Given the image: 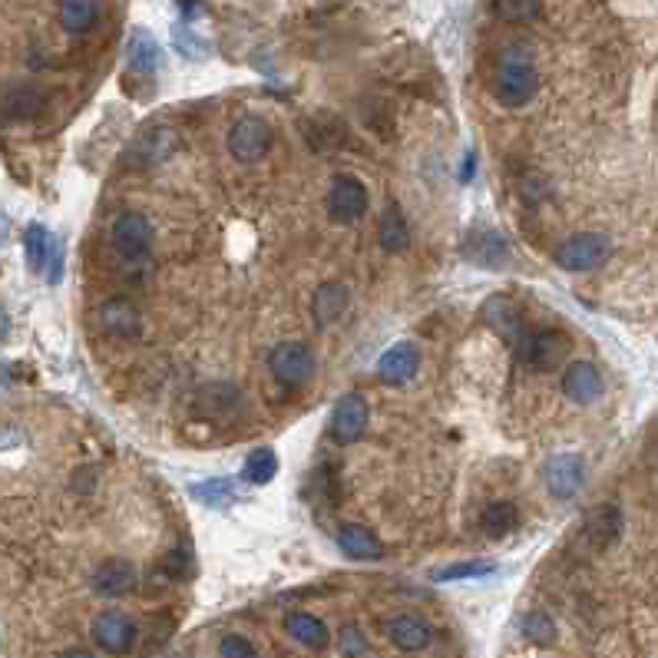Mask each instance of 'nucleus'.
<instances>
[{
  "instance_id": "1",
  "label": "nucleus",
  "mask_w": 658,
  "mask_h": 658,
  "mask_svg": "<svg viewBox=\"0 0 658 658\" xmlns=\"http://www.w3.org/2000/svg\"><path fill=\"white\" fill-rule=\"evenodd\" d=\"M490 90L496 96V103L513 106V110H516V106H526L536 96L539 73H536V67H533L530 60L510 57V60H503L500 67H496L493 80H490Z\"/></svg>"
},
{
  "instance_id": "2",
  "label": "nucleus",
  "mask_w": 658,
  "mask_h": 658,
  "mask_svg": "<svg viewBox=\"0 0 658 658\" xmlns=\"http://www.w3.org/2000/svg\"><path fill=\"white\" fill-rule=\"evenodd\" d=\"M612 252V242L609 235L602 232H576L569 235V239L556 248V265L563 268V272H592V268H599L602 262L609 258Z\"/></svg>"
},
{
  "instance_id": "3",
  "label": "nucleus",
  "mask_w": 658,
  "mask_h": 658,
  "mask_svg": "<svg viewBox=\"0 0 658 658\" xmlns=\"http://www.w3.org/2000/svg\"><path fill=\"white\" fill-rule=\"evenodd\" d=\"M272 143H275V133L262 116H242V120L232 123L229 136H225L229 153L245 166L262 163V159L268 156V149H272Z\"/></svg>"
},
{
  "instance_id": "4",
  "label": "nucleus",
  "mask_w": 658,
  "mask_h": 658,
  "mask_svg": "<svg viewBox=\"0 0 658 658\" xmlns=\"http://www.w3.org/2000/svg\"><path fill=\"white\" fill-rule=\"evenodd\" d=\"M268 371L282 387H305L315 374V351L305 341H282L268 354Z\"/></svg>"
},
{
  "instance_id": "5",
  "label": "nucleus",
  "mask_w": 658,
  "mask_h": 658,
  "mask_svg": "<svg viewBox=\"0 0 658 658\" xmlns=\"http://www.w3.org/2000/svg\"><path fill=\"white\" fill-rule=\"evenodd\" d=\"M153 222L146 219L143 212H120L110 225V242L116 248V255L126 258V262H139V258H146V252L153 248Z\"/></svg>"
},
{
  "instance_id": "6",
  "label": "nucleus",
  "mask_w": 658,
  "mask_h": 658,
  "mask_svg": "<svg viewBox=\"0 0 658 658\" xmlns=\"http://www.w3.org/2000/svg\"><path fill=\"white\" fill-rule=\"evenodd\" d=\"M368 424H371V404L368 397L358 394V391H348L344 397H338L331 411V424H328V437L334 444H354L368 434Z\"/></svg>"
},
{
  "instance_id": "7",
  "label": "nucleus",
  "mask_w": 658,
  "mask_h": 658,
  "mask_svg": "<svg viewBox=\"0 0 658 658\" xmlns=\"http://www.w3.org/2000/svg\"><path fill=\"white\" fill-rule=\"evenodd\" d=\"M573 351V338L563 331H533L520 341V358L530 364L533 371H556L559 364Z\"/></svg>"
},
{
  "instance_id": "8",
  "label": "nucleus",
  "mask_w": 658,
  "mask_h": 658,
  "mask_svg": "<svg viewBox=\"0 0 658 658\" xmlns=\"http://www.w3.org/2000/svg\"><path fill=\"white\" fill-rule=\"evenodd\" d=\"M93 325L100 334H106V338L129 341L143 328V318H139V308L133 301L113 295V298H103L100 305L93 308Z\"/></svg>"
},
{
  "instance_id": "9",
  "label": "nucleus",
  "mask_w": 658,
  "mask_h": 658,
  "mask_svg": "<svg viewBox=\"0 0 658 658\" xmlns=\"http://www.w3.org/2000/svg\"><path fill=\"white\" fill-rule=\"evenodd\" d=\"M90 639L96 642V649L110 655H126L136 645V622L120 609H106L93 619Z\"/></svg>"
},
{
  "instance_id": "10",
  "label": "nucleus",
  "mask_w": 658,
  "mask_h": 658,
  "mask_svg": "<svg viewBox=\"0 0 658 658\" xmlns=\"http://www.w3.org/2000/svg\"><path fill=\"white\" fill-rule=\"evenodd\" d=\"M543 483L556 500H573L586 483V460L579 453H559L549 457L543 467Z\"/></svg>"
},
{
  "instance_id": "11",
  "label": "nucleus",
  "mask_w": 658,
  "mask_h": 658,
  "mask_svg": "<svg viewBox=\"0 0 658 658\" xmlns=\"http://www.w3.org/2000/svg\"><path fill=\"white\" fill-rule=\"evenodd\" d=\"M301 136L305 143L315 149V153H341L348 146V123L334 113H315V116H301Z\"/></svg>"
},
{
  "instance_id": "12",
  "label": "nucleus",
  "mask_w": 658,
  "mask_h": 658,
  "mask_svg": "<svg viewBox=\"0 0 658 658\" xmlns=\"http://www.w3.org/2000/svg\"><path fill=\"white\" fill-rule=\"evenodd\" d=\"M371 209V196L364 189L361 179L354 176H338L328 189V212L338 222H358L364 212Z\"/></svg>"
},
{
  "instance_id": "13",
  "label": "nucleus",
  "mask_w": 658,
  "mask_h": 658,
  "mask_svg": "<svg viewBox=\"0 0 658 658\" xmlns=\"http://www.w3.org/2000/svg\"><path fill=\"white\" fill-rule=\"evenodd\" d=\"M182 136L172 126H146L133 143H129V163L136 166H156L169 159L179 149Z\"/></svg>"
},
{
  "instance_id": "14",
  "label": "nucleus",
  "mask_w": 658,
  "mask_h": 658,
  "mask_svg": "<svg viewBox=\"0 0 658 658\" xmlns=\"http://www.w3.org/2000/svg\"><path fill=\"white\" fill-rule=\"evenodd\" d=\"M136 579H139V573H136V566L129 563V559H123V556H110V559H103L100 566L93 569V592L96 596H103V599H120V596H126V592H133L136 589Z\"/></svg>"
},
{
  "instance_id": "15",
  "label": "nucleus",
  "mask_w": 658,
  "mask_h": 658,
  "mask_svg": "<svg viewBox=\"0 0 658 658\" xmlns=\"http://www.w3.org/2000/svg\"><path fill=\"white\" fill-rule=\"evenodd\" d=\"M606 384H602V374L592 361H569L563 371V394L579 407L596 404Z\"/></svg>"
},
{
  "instance_id": "16",
  "label": "nucleus",
  "mask_w": 658,
  "mask_h": 658,
  "mask_svg": "<svg viewBox=\"0 0 658 658\" xmlns=\"http://www.w3.org/2000/svg\"><path fill=\"white\" fill-rule=\"evenodd\" d=\"M384 635L401 652H424L430 639H434L430 625L420 616H414V612H397V616L384 619Z\"/></svg>"
},
{
  "instance_id": "17",
  "label": "nucleus",
  "mask_w": 658,
  "mask_h": 658,
  "mask_svg": "<svg viewBox=\"0 0 658 658\" xmlns=\"http://www.w3.org/2000/svg\"><path fill=\"white\" fill-rule=\"evenodd\" d=\"M483 321L493 334H500L503 341H516L520 344L526 338V321H523V311L513 305L506 295H493L483 301Z\"/></svg>"
},
{
  "instance_id": "18",
  "label": "nucleus",
  "mask_w": 658,
  "mask_h": 658,
  "mask_svg": "<svg viewBox=\"0 0 658 658\" xmlns=\"http://www.w3.org/2000/svg\"><path fill=\"white\" fill-rule=\"evenodd\" d=\"M417 371H420V348L414 341L391 344V348L381 354V361H377V374H381L387 384H397V387L414 381Z\"/></svg>"
},
{
  "instance_id": "19",
  "label": "nucleus",
  "mask_w": 658,
  "mask_h": 658,
  "mask_svg": "<svg viewBox=\"0 0 658 658\" xmlns=\"http://www.w3.org/2000/svg\"><path fill=\"white\" fill-rule=\"evenodd\" d=\"M192 407H196V414L206 417V420L232 417V414H239V407H242V391L235 384H225V381L202 384L196 397H192Z\"/></svg>"
},
{
  "instance_id": "20",
  "label": "nucleus",
  "mask_w": 658,
  "mask_h": 658,
  "mask_svg": "<svg viewBox=\"0 0 658 658\" xmlns=\"http://www.w3.org/2000/svg\"><path fill=\"white\" fill-rule=\"evenodd\" d=\"M126 63L136 77H153V73L163 67V47L159 40L149 34L146 27H136L126 40Z\"/></svg>"
},
{
  "instance_id": "21",
  "label": "nucleus",
  "mask_w": 658,
  "mask_h": 658,
  "mask_svg": "<svg viewBox=\"0 0 658 658\" xmlns=\"http://www.w3.org/2000/svg\"><path fill=\"white\" fill-rule=\"evenodd\" d=\"M582 533H586L592 549H609L622 536V510L616 503L592 506L589 516H586V526H582Z\"/></svg>"
},
{
  "instance_id": "22",
  "label": "nucleus",
  "mask_w": 658,
  "mask_h": 658,
  "mask_svg": "<svg viewBox=\"0 0 658 658\" xmlns=\"http://www.w3.org/2000/svg\"><path fill=\"white\" fill-rule=\"evenodd\" d=\"M351 305V288L344 282H321V288L311 298V315L321 328L334 325V321L344 318V311Z\"/></svg>"
},
{
  "instance_id": "23",
  "label": "nucleus",
  "mask_w": 658,
  "mask_h": 658,
  "mask_svg": "<svg viewBox=\"0 0 658 658\" xmlns=\"http://www.w3.org/2000/svg\"><path fill=\"white\" fill-rule=\"evenodd\" d=\"M467 255L483 268H503L510 262V242L496 229H477L467 242Z\"/></svg>"
},
{
  "instance_id": "24",
  "label": "nucleus",
  "mask_w": 658,
  "mask_h": 658,
  "mask_svg": "<svg viewBox=\"0 0 658 658\" xmlns=\"http://www.w3.org/2000/svg\"><path fill=\"white\" fill-rule=\"evenodd\" d=\"M338 546L344 556L351 559H361V563H371V559H381L384 556V546L368 526H358V523H344L338 530Z\"/></svg>"
},
{
  "instance_id": "25",
  "label": "nucleus",
  "mask_w": 658,
  "mask_h": 658,
  "mask_svg": "<svg viewBox=\"0 0 658 658\" xmlns=\"http://www.w3.org/2000/svg\"><path fill=\"white\" fill-rule=\"evenodd\" d=\"M100 20V4L96 0H60V27L73 37L90 34Z\"/></svg>"
},
{
  "instance_id": "26",
  "label": "nucleus",
  "mask_w": 658,
  "mask_h": 658,
  "mask_svg": "<svg viewBox=\"0 0 658 658\" xmlns=\"http://www.w3.org/2000/svg\"><path fill=\"white\" fill-rule=\"evenodd\" d=\"M377 242H381L384 252H391V255L404 252L407 242H411V235H407V219H404V212L397 202H391V206L381 212V219H377Z\"/></svg>"
},
{
  "instance_id": "27",
  "label": "nucleus",
  "mask_w": 658,
  "mask_h": 658,
  "mask_svg": "<svg viewBox=\"0 0 658 658\" xmlns=\"http://www.w3.org/2000/svg\"><path fill=\"white\" fill-rule=\"evenodd\" d=\"M285 632L305 649H325L328 645V625L311 612H291L285 619Z\"/></svg>"
},
{
  "instance_id": "28",
  "label": "nucleus",
  "mask_w": 658,
  "mask_h": 658,
  "mask_svg": "<svg viewBox=\"0 0 658 658\" xmlns=\"http://www.w3.org/2000/svg\"><path fill=\"white\" fill-rule=\"evenodd\" d=\"M516 523H520V513H516V506L510 500H493L480 516V530L487 539L510 536L516 530Z\"/></svg>"
},
{
  "instance_id": "29",
  "label": "nucleus",
  "mask_w": 658,
  "mask_h": 658,
  "mask_svg": "<svg viewBox=\"0 0 658 658\" xmlns=\"http://www.w3.org/2000/svg\"><path fill=\"white\" fill-rule=\"evenodd\" d=\"M239 487H235V480L229 477H212V480H202V483H192L189 493L196 496L199 503L206 506H215V510H222V506H229L239 500V493H235Z\"/></svg>"
},
{
  "instance_id": "30",
  "label": "nucleus",
  "mask_w": 658,
  "mask_h": 658,
  "mask_svg": "<svg viewBox=\"0 0 658 658\" xmlns=\"http://www.w3.org/2000/svg\"><path fill=\"white\" fill-rule=\"evenodd\" d=\"M275 473H278V457H275L272 447H255L245 457L242 477L252 483V487H265V483H272Z\"/></svg>"
},
{
  "instance_id": "31",
  "label": "nucleus",
  "mask_w": 658,
  "mask_h": 658,
  "mask_svg": "<svg viewBox=\"0 0 658 658\" xmlns=\"http://www.w3.org/2000/svg\"><path fill=\"white\" fill-rule=\"evenodd\" d=\"M24 252H27V265H30V272H43L47 268V262H50V255H53V235L43 229V225H27V232H24Z\"/></svg>"
},
{
  "instance_id": "32",
  "label": "nucleus",
  "mask_w": 658,
  "mask_h": 658,
  "mask_svg": "<svg viewBox=\"0 0 658 658\" xmlns=\"http://www.w3.org/2000/svg\"><path fill=\"white\" fill-rule=\"evenodd\" d=\"M493 14L506 24H533L543 17V0H493Z\"/></svg>"
},
{
  "instance_id": "33",
  "label": "nucleus",
  "mask_w": 658,
  "mask_h": 658,
  "mask_svg": "<svg viewBox=\"0 0 658 658\" xmlns=\"http://www.w3.org/2000/svg\"><path fill=\"white\" fill-rule=\"evenodd\" d=\"M172 47L179 50V57H186L192 63H202L212 57V47L206 40H202L196 30L189 27H172Z\"/></svg>"
},
{
  "instance_id": "34",
  "label": "nucleus",
  "mask_w": 658,
  "mask_h": 658,
  "mask_svg": "<svg viewBox=\"0 0 658 658\" xmlns=\"http://www.w3.org/2000/svg\"><path fill=\"white\" fill-rule=\"evenodd\" d=\"M496 563H487V559H470V563H453L437 569L434 579L437 582H460V579H480V576H493Z\"/></svg>"
},
{
  "instance_id": "35",
  "label": "nucleus",
  "mask_w": 658,
  "mask_h": 658,
  "mask_svg": "<svg viewBox=\"0 0 658 658\" xmlns=\"http://www.w3.org/2000/svg\"><path fill=\"white\" fill-rule=\"evenodd\" d=\"M523 635L536 645H553L556 642V622L546 612H530L523 619Z\"/></svg>"
},
{
  "instance_id": "36",
  "label": "nucleus",
  "mask_w": 658,
  "mask_h": 658,
  "mask_svg": "<svg viewBox=\"0 0 658 658\" xmlns=\"http://www.w3.org/2000/svg\"><path fill=\"white\" fill-rule=\"evenodd\" d=\"M219 655L222 658H258L255 645L245 639V635H225L219 642Z\"/></svg>"
},
{
  "instance_id": "37",
  "label": "nucleus",
  "mask_w": 658,
  "mask_h": 658,
  "mask_svg": "<svg viewBox=\"0 0 658 658\" xmlns=\"http://www.w3.org/2000/svg\"><path fill=\"white\" fill-rule=\"evenodd\" d=\"M338 642H341V652L348 658H358V655L368 652V639H364V632L358 629V625H344Z\"/></svg>"
},
{
  "instance_id": "38",
  "label": "nucleus",
  "mask_w": 658,
  "mask_h": 658,
  "mask_svg": "<svg viewBox=\"0 0 658 658\" xmlns=\"http://www.w3.org/2000/svg\"><path fill=\"white\" fill-rule=\"evenodd\" d=\"M163 569L172 579L189 576V553H186V549H172V553L163 556Z\"/></svg>"
},
{
  "instance_id": "39",
  "label": "nucleus",
  "mask_w": 658,
  "mask_h": 658,
  "mask_svg": "<svg viewBox=\"0 0 658 658\" xmlns=\"http://www.w3.org/2000/svg\"><path fill=\"white\" fill-rule=\"evenodd\" d=\"M473 176H477V153L467 149V156H463V163H460V182H470Z\"/></svg>"
},
{
  "instance_id": "40",
  "label": "nucleus",
  "mask_w": 658,
  "mask_h": 658,
  "mask_svg": "<svg viewBox=\"0 0 658 658\" xmlns=\"http://www.w3.org/2000/svg\"><path fill=\"white\" fill-rule=\"evenodd\" d=\"M328 477H325V470L318 473V483H321V490H328V483H325ZM325 496H331V503H338V483H331V493H325Z\"/></svg>"
},
{
  "instance_id": "41",
  "label": "nucleus",
  "mask_w": 658,
  "mask_h": 658,
  "mask_svg": "<svg viewBox=\"0 0 658 658\" xmlns=\"http://www.w3.org/2000/svg\"><path fill=\"white\" fill-rule=\"evenodd\" d=\"M60 658H96L93 652H83V649H67Z\"/></svg>"
}]
</instances>
